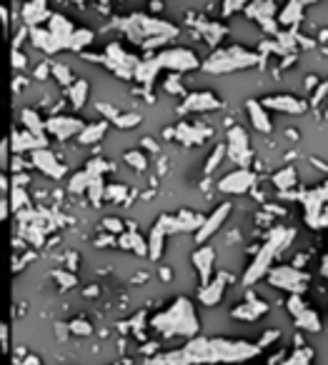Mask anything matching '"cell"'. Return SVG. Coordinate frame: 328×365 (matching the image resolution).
I'll use <instances>...</instances> for the list:
<instances>
[{"label": "cell", "mask_w": 328, "mask_h": 365, "mask_svg": "<svg viewBox=\"0 0 328 365\" xmlns=\"http://www.w3.org/2000/svg\"><path fill=\"white\" fill-rule=\"evenodd\" d=\"M3 185H6V180H3V178H0V188H3Z\"/></svg>", "instance_id": "1"}]
</instances>
